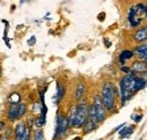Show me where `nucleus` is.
Masks as SVG:
<instances>
[{"label": "nucleus", "mask_w": 147, "mask_h": 140, "mask_svg": "<svg viewBox=\"0 0 147 140\" xmlns=\"http://www.w3.org/2000/svg\"><path fill=\"white\" fill-rule=\"evenodd\" d=\"M93 108L95 111V116H96V120L97 122L101 123L103 122L107 118V108L104 107V104L102 102V98L96 96L94 98V103H93Z\"/></svg>", "instance_id": "obj_5"}, {"label": "nucleus", "mask_w": 147, "mask_h": 140, "mask_svg": "<svg viewBox=\"0 0 147 140\" xmlns=\"http://www.w3.org/2000/svg\"><path fill=\"white\" fill-rule=\"evenodd\" d=\"M34 140H45L44 139V133L42 130H37L34 135Z\"/></svg>", "instance_id": "obj_16"}, {"label": "nucleus", "mask_w": 147, "mask_h": 140, "mask_svg": "<svg viewBox=\"0 0 147 140\" xmlns=\"http://www.w3.org/2000/svg\"><path fill=\"white\" fill-rule=\"evenodd\" d=\"M25 112H26V105L19 104V106H18V118L23 116V115L25 114Z\"/></svg>", "instance_id": "obj_18"}, {"label": "nucleus", "mask_w": 147, "mask_h": 140, "mask_svg": "<svg viewBox=\"0 0 147 140\" xmlns=\"http://www.w3.org/2000/svg\"><path fill=\"white\" fill-rule=\"evenodd\" d=\"M19 100H20V97H19L18 94H16V93L13 94V95L10 96V98H9V101H10L13 104H17V103L19 102Z\"/></svg>", "instance_id": "obj_17"}, {"label": "nucleus", "mask_w": 147, "mask_h": 140, "mask_svg": "<svg viewBox=\"0 0 147 140\" xmlns=\"http://www.w3.org/2000/svg\"><path fill=\"white\" fill-rule=\"evenodd\" d=\"M0 75H1V69H0Z\"/></svg>", "instance_id": "obj_24"}, {"label": "nucleus", "mask_w": 147, "mask_h": 140, "mask_svg": "<svg viewBox=\"0 0 147 140\" xmlns=\"http://www.w3.org/2000/svg\"><path fill=\"white\" fill-rule=\"evenodd\" d=\"M35 42H36V38H35V36L33 35V36L27 41V44H28V45H34V44H35Z\"/></svg>", "instance_id": "obj_20"}, {"label": "nucleus", "mask_w": 147, "mask_h": 140, "mask_svg": "<svg viewBox=\"0 0 147 140\" xmlns=\"http://www.w3.org/2000/svg\"><path fill=\"white\" fill-rule=\"evenodd\" d=\"M134 57H135L134 51H131V50H123L122 52L120 53V55H119V62H120L121 65H125L127 60L132 59Z\"/></svg>", "instance_id": "obj_11"}, {"label": "nucleus", "mask_w": 147, "mask_h": 140, "mask_svg": "<svg viewBox=\"0 0 147 140\" xmlns=\"http://www.w3.org/2000/svg\"><path fill=\"white\" fill-rule=\"evenodd\" d=\"M63 95H65V88H63V86L61 84H58L57 85V96H55L57 101L58 102L61 101L62 97H63Z\"/></svg>", "instance_id": "obj_15"}, {"label": "nucleus", "mask_w": 147, "mask_h": 140, "mask_svg": "<svg viewBox=\"0 0 147 140\" xmlns=\"http://www.w3.org/2000/svg\"><path fill=\"white\" fill-rule=\"evenodd\" d=\"M90 115V107L86 103H79L77 106H75L70 114L69 123L75 128H80L84 124H86Z\"/></svg>", "instance_id": "obj_2"}, {"label": "nucleus", "mask_w": 147, "mask_h": 140, "mask_svg": "<svg viewBox=\"0 0 147 140\" xmlns=\"http://www.w3.org/2000/svg\"><path fill=\"white\" fill-rule=\"evenodd\" d=\"M137 73L130 72L120 80V93H121V104H126L129 100L135 95V83Z\"/></svg>", "instance_id": "obj_1"}, {"label": "nucleus", "mask_w": 147, "mask_h": 140, "mask_svg": "<svg viewBox=\"0 0 147 140\" xmlns=\"http://www.w3.org/2000/svg\"><path fill=\"white\" fill-rule=\"evenodd\" d=\"M140 140H142V139H140Z\"/></svg>", "instance_id": "obj_25"}, {"label": "nucleus", "mask_w": 147, "mask_h": 140, "mask_svg": "<svg viewBox=\"0 0 147 140\" xmlns=\"http://www.w3.org/2000/svg\"><path fill=\"white\" fill-rule=\"evenodd\" d=\"M131 119L136 123H139L143 120V114H134V115H131Z\"/></svg>", "instance_id": "obj_19"}, {"label": "nucleus", "mask_w": 147, "mask_h": 140, "mask_svg": "<svg viewBox=\"0 0 147 140\" xmlns=\"http://www.w3.org/2000/svg\"><path fill=\"white\" fill-rule=\"evenodd\" d=\"M74 140H80V138H79V137H77V138H75Z\"/></svg>", "instance_id": "obj_22"}, {"label": "nucleus", "mask_w": 147, "mask_h": 140, "mask_svg": "<svg viewBox=\"0 0 147 140\" xmlns=\"http://www.w3.org/2000/svg\"><path fill=\"white\" fill-rule=\"evenodd\" d=\"M121 71H123V72H126L127 75L131 72V68H129V67H121Z\"/></svg>", "instance_id": "obj_21"}, {"label": "nucleus", "mask_w": 147, "mask_h": 140, "mask_svg": "<svg viewBox=\"0 0 147 140\" xmlns=\"http://www.w3.org/2000/svg\"><path fill=\"white\" fill-rule=\"evenodd\" d=\"M135 130V125H130V127H123L120 131H119V135H120V138H129L130 135H132Z\"/></svg>", "instance_id": "obj_13"}, {"label": "nucleus", "mask_w": 147, "mask_h": 140, "mask_svg": "<svg viewBox=\"0 0 147 140\" xmlns=\"http://www.w3.org/2000/svg\"><path fill=\"white\" fill-rule=\"evenodd\" d=\"M102 102L108 111H113L115 107V88L111 83L104 84L102 88Z\"/></svg>", "instance_id": "obj_4"}, {"label": "nucleus", "mask_w": 147, "mask_h": 140, "mask_svg": "<svg viewBox=\"0 0 147 140\" xmlns=\"http://www.w3.org/2000/svg\"><path fill=\"white\" fill-rule=\"evenodd\" d=\"M134 53H135L136 57H138V58L142 59V60L147 59V43L140 44V45L136 46L135 50H134Z\"/></svg>", "instance_id": "obj_9"}, {"label": "nucleus", "mask_w": 147, "mask_h": 140, "mask_svg": "<svg viewBox=\"0 0 147 140\" xmlns=\"http://www.w3.org/2000/svg\"><path fill=\"white\" fill-rule=\"evenodd\" d=\"M131 71L135 72V73H147V63L144 60H137L134 62L132 67H131Z\"/></svg>", "instance_id": "obj_8"}, {"label": "nucleus", "mask_w": 147, "mask_h": 140, "mask_svg": "<svg viewBox=\"0 0 147 140\" xmlns=\"http://www.w3.org/2000/svg\"><path fill=\"white\" fill-rule=\"evenodd\" d=\"M147 18V9L146 6L143 3H137L132 6L129 10L128 22L131 27H138L144 19Z\"/></svg>", "instance_id": "obj_3"}, {"label": "nucleus", "mask_w": 147, "mask_h": 140, "mask_svg": "<svg viewBox=\"0 0 147 140\" xmlns=\"http://www.w3.org/2000/svg\"><path fill=\"white\" fill-rule=\"evenodd\" d=\"M134 41H136L137 43H142L147 41V25H144L142 27H139L132 35Z\"/></svg>", "instance_id": "obj_7"}, {"label": "nucleus", "mask_w": 147, "mask_h": 140, "mask_svg": "<svg viewBox=\"0 0 147 140\" xmlns=\"http://www.w3.org/2000/svg\"><path fill=\"white\" fill-rule=\"evenodd\" d=\"M18 106L19 104H11V106L8 110V120L10 121H15L16 119H18Z\"/></svg>", "instance_id": "obj_10"}, {"label": "nucleus", "mask_w": 147, "mask_h": 140, "mask_svg": "<svg viewBox=\"0 0 147 140\" xmlns=\"http://www.w3.org/2000/svg\"><path fill=\"white\" fill-rule=\"evenodd\" d=\"M145 6H146V9H147V2H146V5H145Z\"/></svg>", "instance_id": "obj_23"}, {"label": "nucleus", "mask_w": 147, "mask_h": 140, "mask_svg": "<svg viewBox=\"0 0 147 140\" xmlns=\"http://www.w3.org/2000/svg\"><path fill=\"white\" fill-rule=\"evenodd\" d=\"M84 93H85V85H84V84H79V85L77 86V89H76L75 98H76V100H80Z\"/></svg>", "instance_id": "obj_14"}, {"label": "nucleus", "mask_w": 147, "mask_h": 140, "mask_svg": "<svg viewBox=\"0 0 147 140\" xmlns=\"http://www.w3.org/2000/svg\"><path fill=\"white\" fill-rule=\"evenodd\" d=\"M69 120L63 116V115H59L58 119H57V127H55V137H53V140L59 139L68 129L69 127Z\"/></svg>", "instance_id": "obj_6"}, {"label": "nucleus", "mask_w": 147, "mask_h": 140, "mask_svg": "<svg viewBox=\"0 0 147 140\" xmlns=\"http://www.w3.org/2000/svg\"><path fill=\"white\" fill-rule=\"evenodd\" d=\"M26 125L24 123H19L17 124L16 129H15V137H16V140H22V138L24 137L25 135V131H26Z\"/></svg>", "instance_id": "obj_12"}]
</instances>
